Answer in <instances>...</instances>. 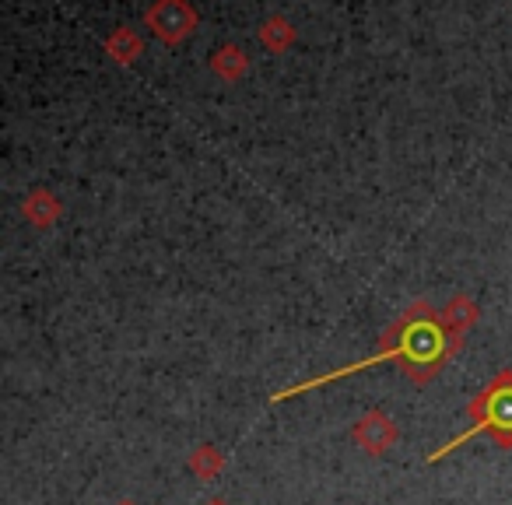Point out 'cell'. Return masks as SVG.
<instances>
[{
	"label": "cell",
	"instance_id": "cell-1",
	"mask_svg": "<svg viewBox=\"0 0 512 505\" xmlns=\"http://www.w3.org/2000/svg\"><path fill=\"white\" fill-rule=\"evenodd\" d=\"M446 351H449L446 334H442L439 323L428 316V306H414L411 313L397 323V341L386 344L379 355L365 358V362H358V365H348V369H337V372H330V376H320V379H313V383H299L288 393H278L274 400H288V397H295V393H306V390H313V386H323L337 376H351V372H358V369H372V365L386 362V358H400L404 369L411 372V379L425 383L428 376H435V369H439V362L446 358Z\"/></svg>",
	"mask_w": 512,
	"mask_h": 505
},
{
	"label": "cell",
	"instance_id": "cell-2",
	"mask_svg": "<svg viewBox=\"0 0 512 505\" xmlns=\"http://www.w3.org/2000/svg\"><path fill=\"white\" fill-rule=\"evenodd\" d=\"M470 418H474V425H470L463 435H456L453 442H446L439 453H432V460L453 453L456 446H463V442L474 439V435H481V432H491L502 446H512V372L495 376L481 393H477V400L470 404Z\"/></svg>",
	"mask_w": 512,
	"mask_h": 505
},
{
	"label": "cell",
	"instance_id": "cell-3",
	"mask_svg": "<svg viewBox=\"0 0 512 505\" xmlns=\"http://www.w3.org/2000/svg\"><path fill=\"white\" fill-rule=\"evenodd\" d=\"M351 435H355V442L365 449V453L379 456V453H386L393 442H397V425H393L383 411H369V414H362V418L355 421V432H351Z\"/></svg>",
	"mask_w": 512,
	"mask_h": 505
},
{
	"label": "cell",
	"instance_id": "cell-4",
	"mask_svg": "<svg viewBox=\"0 0 512 505\" xmlns=\"http://www.w3.org/2000/svg\"><path fill=\"white\" fill-rule=\"evenodd\" d=\"M221 467H225V456L214 446H200L197 453L190 456V470L197 477H204V481H214V477L221 474Z\"/></svg>",
	"mask_w": 512,
	"mask_h": 505
},
{
	"label": "cell",
	"instance_id": "cell-5",
	"mask_svg": "<svg viewBox=\"0 0 512 505\" xmlns=\"http://www.w3.org/2000/svg\"><path fill=\"white\" fill-rule=\"evenodd\" d=\"M120 505H134V502H120Z\"/></svg>",
	"mask_w": 512,
	"mask_h": 505
},
{
	"label": "cell",
	"instance_id": "cell-6",
	"mask_svg": "<svg viewBox=\"0 0 512 505\" xmlns=\"http://www.w3.org/2000/svg\"><path fill=\"white\" fill-rule=\"evenodd\" d=\"M211 505H221V502H211Z\"/></svg>",
	"mask_w": 512,
	"mask_h": 505
}]
</instances>
